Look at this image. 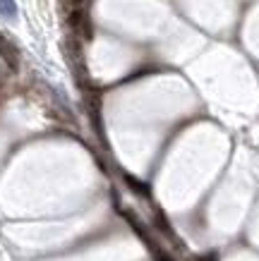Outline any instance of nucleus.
<instances>
[{"label": "nucleus", "instance_id": "1", "mask_svg": "<svg viewBox=\"0 0 259 261\" xmlns=\"http://www.w3.org/2000/svg\"><path fill=\"white\" fill-rule=\"evenodd\" d=\"M0 12L5 17H15V3L12 0H0Z\"/></svg>", "mask_w": 259, "mask_h": 261}]
</instances>
